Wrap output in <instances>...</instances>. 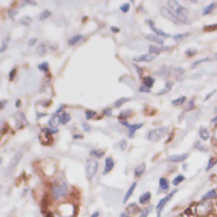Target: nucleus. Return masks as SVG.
Segmentation results:
<instances>
[{
    "label": "nucleus",
    "instance_id": "nucleus-1",
    "mask_svg": "<svg viewBox=\"0 0 217 217\" xmlns=\"http://www.w3.org/2000/svg\"><path fill=\"white\" fill-rule=\"evenodd\" d=\"M167 5L171 9V11L177 16L178 20L180 23H186L189 24V20H188V14H189V10L186 7L181 6L178 1H167Z\"/></svg>",
    "mask_w": 217,
    "mask_h": 217
},
{
    "label": "nucleus",
    "instance_id": "nucleus-2",
    "mask_svg": "<svg viewBox=\"0 0 217 217\" xmlns=\"http://www.w3.org/2000/svg\"><path fill=\"white\" fill-rule=\"evenodd\" d=\"M51 194H52V197L56 198V199L64 197L68 194V185H67V183L63 179H60V178L55 179L53 183H52Z\"/></svg>",
    "mask_w": 217,
    "mask_h": 217
},
{
    "label": "nucleus",
    "instance_id": "nucleus-3",
    "mask_svg": "<svg viewBox=\"0 0 217 217\" xmlns=\"http://www.w3.org/2000/svg\"><path fill=\"white\" fill-rule=\"evenodd\" d=\"M166 133H167V128L166 127H159V128L149 131L148 134H147V139L149 141L156 142V141H159L160 139H163Z\"/></svg>",
    "mask_w": 217,
    "mask_h": 217
},
{
    "label": "nucleus",
    "instance_id": "nucleus-4",
    "mask_svg": "<svg viewBox=\"0 0 217 217\" xmlns=\"http://www.w3.org/2000/svg\"><path fill=\"white\" fill-rule=\"evenodd\" d=\"M97 171V162L94 159H88L85 163V174L88 179H91L96 174Z\"/></svg>",
    "mask_w": 217,
    "mask_h": 217
},
{
    "label": "nucleus",
    "instance_id": "nucleus-5",
    "mask_svg": "<svg viewBox=\"0 0 217 217\" xmlns=\"http://www.w3.org/2000/svg\"><path fill=\"white\" fill-rule=\"evenodd\" d=\"M21 157H23V152H21V151L14 154L13 158H12V159H11V162H10V164H9V167H7V174H9V173H11V172L14 170V167L17 166V164L20 162Z\"/></svg>",
    "mask_w": 217,
    "mask_h": 217
},
{
    "label": "nucleus",
    "instance_id": "nucleus-6",
    "mask_svg": "<svg viewBox=\"0 0 217 217\" xmlns=\"http://www.w3.org/2000/svg\"><path fill=\"white\" fill-rule=\"evenodd\" d=\"M160 12H162V14H163L165 18H167L169 20H171V21H173V23H176V24L180 23V21L178 20L177 16H176L171 10H169L167 7H162V9H160Z\"/></svg>",
    "mask_w": 217,
    "mask_h": 217
},
{
    "label": "nucleus",
    "instance_id": "nucleus-7",
    "mask_svg": "<svg viewBox=\"0 0 217 217\" xmlns=\"http://www.w3.org/2000/svg\"><path fill=\"white\" fill-rule=\"evenodd\" d=\"M121 123H122V125H125V126H127V128H128V137H129V138H133L134 132L138 131V129H140V128L144 126L142 123H137V125H129V123L126 122V121H121Z\"/></svg>",
    "mask_w": 217,
    "mask_h": 217
},
{
    "label": "nucleus",
    "instance_id": "nucleus-8",
    "mask_svg": "<svg viewBox=\"0 0 217 217\" xmlns=\"http://www.w3.org/2000/svg\"><path fill=\"white\" fill-rule=\"evenodd\" d=\"M177 192H178V190H174V191L170 192L167 196H165L164 198H162V199L159 201V203L156 205V209H157V211H160V210L164 208V205H165V204H166V203H167V202H169V201H170V199H171V198L174 196V194H177Z\"/></svg>",
    "mask_w": 217,
    "mask_h": 217
},
{
    "label": "nucleus",
    "instance_id": "nucleus-9",
    "mask_svg": "<svg viewBox=\"0 0 217 217\" xmlns=\"http://www.w3.org/2000/svg\"><path fill=\"white\" fill-rule=\"evenodd\" d=\"M188 158H189V153H184V154H173V156H170L166 160L173 162V163H181Z\"/></svg>",
    "mask_w": 217,
    "mask_h": 217
},
{
    "label": "nucleus",
    "instance_id": "nucleus-10",
    "mask_svg": "<svg viewBox=\"0 0 217 217\" xmlns=\"http://www.w3.org/2000/svg\"><path fill=\"white\" fill-rule=\"evenodd\" d=\"M147 24L149 25V27L152 28V31H153V32L156 33V35H157L158 37H160V38H162V37H165V38L170 37V35H169V33H165L163 30H160V28H158V27H156V26H154V25H153V21H152V20H147Z\"/></svg>",
    "mask_w": 217,
    "mask_h": 217
},
{
    "label": "nucleus",
    "instance_id": "nucleus-11",
    "mask_svg": "<svg viewBox=\"0 0 217 217\" xmlns=\"http://www.w3.org/2000/svg\"><path fill=\"white\" fill-rule=\"evenodd\" d=\"M156 58V55H152V53H145V55H141V56H138V57H134L133 60L134 62H151Z\"/></svg>",
    "mask_w": 217,
    "mask_h": 217
},
{
    "label": "nucleus",
    "instance_id": "nucleus-12",
    "mask_svg": "<svg viewBox=\"0 0 217 217\" xmlns=\"http://www.w3.org/2000/svg\"><path fill=\"white\" fill-rule=\"evenodd\" d=\"M105 164H106V165H105L103 174H108V172H110V171L113 170V167H114L115 163H114V160H113V158H112V157H107V158H106V163H105Z\"/></svg>",
    "mask_w": 217,
    "mask_h": 217
},
{
    "label": "nucleus",
    "instance_id": "nucleus-13",
    "mask_svg": "<svg viewBox=\"0 0 217 217\" xmlns=\"http://www.w3.org/2000/svg\"><path fill=\"white\" fill-rule=\"evenodd\" d=\"M49 126H50V128H56L59 123H60V116L59 115H57V114H55V115H52L50 119H49Z\"/></svg>",
    "mask_w": 217,
    "mask_h": 217
},
{
    "label": "nucleus",
    "instance_id": "nucleus-14",
    "mask_svg": "<svg viewBox=\"0 0 217 217\" xmlns=\"http://www.w3.org/2000/svg\"><path fill=\"white\" fill-rule=\"evenodd\" d=\"M159 188H160V190L164 191V192L169 191V189H170V181H169L167 178L162 177V178L159 179Z\"/></svg>",
    "mask_w": 217,
    "mask_h": 217
},
{
    "label": "nucleus",
    "instance_id": "nucleus-15",
    "mask_svg": "<svg viewBox=\"0 0 217 217\" xmlns=\"http://www.w3.org/2000/svg\"><path fill=\"white\" fill-rule=\"evenodd\" d=\"M16 119H17V122L19 123L20 126H26L27 125V120H26V117H25V114L24 113H21V112H17L16 113Z\"/></svg>",
    "mask_w": 217,
    "mask_h": 217
},
{
    "label": "nucleus",
    "instance_id": "nucleus-16",
    "mask_svg": "<svg viewBox=\"0 0 217 217\" xmlns=\"http://www.w3.org/2000/svg\"><path fill=\"white\" fill-rule=\"evenodd\" d=\"M145 37H146V39H147V41H149V42H154V43L160 44V45H163V44H164L163 38L158 37L157 35H146Z\"/></svg>",
    "mask_w": 217,
    "mask_h": 217
},
{
    "label": "nucleus",
    "instance_id": "nucleus-17",
    "mask_svg": "<svg viewBox=\"0 0 217 217\" xmlns=\"http://www.w3.org/2000/svg\"><path fill=\"white\" fill-rule=\"evenodd\" d=\"M135 188H137V183H133L131 186H129V189H128V191H127V194L125 195V197H123V203H127V201L129 199V197L132 196V194H133V191L135 190Z\"/></svg>",
    "mask_w": 217,
    "mask_h": 217
},
{
    "label": "nucleus",
    "instance_id": "nucleus-18",
    "mask_svg": "<svg viewBox=\"0 0 217 217\" xmlns=\"http://www.w3.org/2000/svg\"><path fill=\"white\" fill-rule=\"evenodd\" d=\"M145 170H146V165H145V164H140V165H138V166L135 167V170H134V176H135L137 178H138V177H140L141 174H144Z\"/></svg>",
    "mask_w": 217,
    "mask_h": 217
},
{
    "label": "nucleus",
    "instance_id": "nucleus-19",
    "mask_svg": "<svg viewBox=\"0 0 217 217\" xmlns=\"http://www.w3.org/2000/svg\"><path fill=\"white\" fill-rule=\"evenodd\" d=\"M216 6H217V3H211V4H209L208 6H205V7L203 9V14L206 16V14L211 13V12L216 9Z\"/></svg>",
    "mask_w": 217,
    "mask_h": 217
},
{
    "label": "nucleus",
    "instance_id": "nucleus-20",
    "mask_svg": "<svg viewBox=\"0 0 217 217\" xmlns=\"http://www.w3.org/2000/svg\"><path fill=\"white\" fill-rule=\"evenodd\" d=\"M82 38H83V36H82V35H75V36H73L71 38H69V39H68V44L73 46V45H75V44H77Z\"/></svg>",
    "mask_w": 217,
    "mask_h": 217
},
{
    "label": "nucleus",
    "instance_id": "nucleus-21",
    "mask_svg": "<svg viewBox=\"0 0 217 217\" xmlns=\"http://www.w3.org/2000/svg\"><path fill=\"white\" fill-rule=\"evenodd\" d=\"M149 199H151V192H145V194H142L141 196H140V198H139V203L140 204H146V203H148L149 202Z\"/></svg>",
    "mask_w": 217,
    "mask_h": 217
},
{
    "label": "nucleus",
    "instance_id": "nucleus-22",
    "mask_svg": "<svg viewBox=\"0 0 217 217\" xmlns=\"http://www.w3.org/2000/svg\"><path fill=\"white\" fill-rule=\"evenodd\" d=\"M148 50H149V53L157 56V55H159V53L162 52V50H164V48H159V46H157V45H149Z\"/></svg>",
    "mask_w": 217,
    "mask_h": 217
},
{
    "label": "nucleus",
    "instance_id": "nucleus-23",
    "mask_svg": "<svg viewBox=\"0 0 217 217\" xmlns=\"http://www.w3.org/2000/svg\"><path fill=\"white\" fill-rule=\"evenodd\" d=\"M199 137H201L202 140H208L209 137H210V134H209V132H208L206 128L201 127V128H199Z\"/></svg>",
    "mask_w": 217,
    "mask_h": 217
},
{
    "label": "nucleus",
    "instance_id": "nucleus-24",
    "mask_svg": "<svg viewBox=\"0 0 217 217\" xmlns=\"http://www.w3.org/2000/svg\"><path fill=\"white\" fill-rule=\"evenodd\" d=\"M70 119H71V116L68 113H62L60 114V123H62V125H65V123H68L70 121Z\"/></svg>",
    "mask_w": 217,
    "mask_h": 217
},
{
    "label": "nucleus",
    "instance_id": "nucleus-25",
    "mask_svg": "<svg viewBox=\"0 0 217 217\" xmlns=\"http://www.w3.org/2000/svg\"><path fill=\"white\" fill-rule=\"evenodd\" d=\"M144 84L147 87V88H152L153 84H154V78L151 77V76H146L144 77Z\"/></svg>",
    "mask_w": 217,
    "mask_h": 217
},
{
    "label": "nucleus",
    "instance_id": "nucleus-26",
    "mask_svg": "<svg viewBox=\"0 0 217 217\" xmlns=\"http://www.w3.org/2000/svg\"><path fill=\"white\" fill-rule=\"evenodd\" d=\"M185 101H186V97H185V96H180V97H178V99H176V100L172 101V106H176V107L181 106Z\"/></svg>",
    "mask_w": 217,
    "mask_h": 217
},
{
    "label": "nucleus",
    "instance_id": "nucleus-27",
    "mask_svg": "<svg viewBox=\"0 0 217 217\" xmlns=\"http://www.w3.org/2000/svg\"><path fill=\"white\" fill-rule=\"evenodd\" d=\"M90 154L91 156H94V157H97V158H102L103 157V154H105V152L102 151V149H92L91 152H90Z\"/></svg>",
    "mask_w": 217,
    "mask_h": 217
},
{
    "label": "nucleus",
    "instance_id": "nucleus-28",
    "mask_svg": "<svg viewBox=\"0 0 217 217\" xmlns=\"http://www.w3.org/2000/svg\"><path fill=\"white\" fill-rule=\"evenodd\" d=\"M185 180V177L183 176V174H178L174 179H173V181H172V184L174 185V186H177V185L179 184V183H181V181H184Z\"/></svg>",
    "mask_w": 217,
    "mask_h": 217
},
{
    "label": "nucleus",
    "instance_id": "nucleus-29",
    "mask_svg": "<svg viewBox=\"0 0 217 217\" xmlns=\"http://www.w3.org/2000/svg\"><path fill=\"white\" fill-rule=\"evenodd\" d=\"M37 53H38L39 56H44V55L46 53V46H45V44H41V45L38 46Z\"/></svg>",
    "mask_w": 217,
    "mask_h": 217
},
{
    "label": "nucleus",
    "instance_id": "nucleus-30",
    "mask_svg": "<svg viewBox=\"0 0 217 217\" xmlns=\"http://www.w3.org/2000/svg\"><path fill=\"white\" fill-rule=\"evenodd\" d=\"M216 197V191L215 190H210L209 192H206V195L203 196V201H206L209 198H215Z\"/></svg>",
    "mask_w": 217,
    "mask_h": 217
},
{
    "label": "nucleus",
    "instance_id": "nucleus-31",
    "mask_svg": "<svg viewBox=\"0 0 217 217\" xmlns=\"http://www.w3.org/2000/svg\"><path fill=\"white\" fill-rule=\"evenodd\" d=\"M38 69L41 71H43V73H46L49 70V63H48V62H43V63H41L38 65Z\"/></svg>",
    "mask_w": 217,
    "mask_h": 217
},
{
    "label": "nucleus",
    "instance_id": "nucleus-32",
    "mask_svg": "<svg viewBox=\"0 0 217 217\" xmlns=\"http://www.w3.org/2000/svg\"><path fill=\"white\" fill-rule=\"evenodd\" d=\"M127 101H128V99H126V97H121V99H119L117 101H115L114 106H115L116 108H120V107H121L123 103H125V102H127Z\"/></svg>",
    "mask_w": 217,
    "mask_h": 217
},
{
    "label": "nucleus",
    "instance_id": "nucleus-33",
    "mask_svg": "<svg viewBox=\"0 0 217 217\" xmlns=\"http://www.w3.org/2000/svg\"><path fill=\"white\" fill-rule=\"evenodd\" d=\"M129 7H131V5H129L128 3H125V4H122V5L120 6V11L123 12V13H127V12L129 11Z\"/></svg>",
    "mask_w": 217,
    "mask_h": 217
},
{
    "label": "nucleus",
    "instance_id": "nucleus-34",
    "mask_svg": "<svg viewBox=\"0 0 217 217\" xmlns=\"http://www.w3.org/2000/svg\"><path fill=\"white\" fill-rule=\"evenodd\" d=\"M51 16V12L50 11H48V10H44L43 12H42V14L39 16V20H45L48 17H50Z\"/></svg>",
    "mask_w": 217,
    "mask_h": 217
},
{
    "label": "nucleus",
    "instance_id": "nucleus-35",
    "mask_svg": "<svg viewBox=\"0 0 217 217\" xmlns=\"http://www.w3.org/2000/svg\"><path fill=\"white\" fill-rule=\"evenodd\" d=\"M189 36H190V33H184V35H176V36H173V39H174L176 42H179V41H181V39H184V38L189 37Z\"/></svg>",
    "mask_w": 217,
    "mask_h": 217
},
{
    "label": "nucleus",
    "instance_id": "nucleus-36",
    "mask_svg": "<svg viewBox=\"0 0 217 217\" xmlns=\"http://www.w3.org/2000/svg\"><path fill=\"white\" fill-rule=\"evenodd\" d=\"M127 211H129L132 213H135L137 211H139V208L137 206V204H131V205L127 206Z\"/></svg>",
    "mask_w": 217,
    "mask_h": 217
},
{
    "label": "nucleus",
    "instance_id": "nucleus-37",
    "mask_svg": "<svg viewBox=\"0 0 217 217\" xmlns=\"http://www.w3.org/2000/svg\"><path fill=\"white\" fill-rule=\"evenodd\" d=\"M95 115H96V112H94V110H85V119H88V120L95 117Z\"/></svg>",
    "mask_w": 217,
    "mask_h": 217
},
{
    "label": "nucleus",
    "instance_id": "nucleus-38",
    "mask_svg": "<svg viewBox=\"0 0 217 217\" xmlns=\"http://www.w3.org/2000/svg\"><path fill=\"white\" fill-rule=\"evenodd\" d=\"M21 24H23V25H25V26H30V24H31V19H30V17H24V18L21 19Z\"/></svg>",
    "mask_w": 217,
    "mask_h": 217
},
{
    "label": "nucleus",
    "instance_id": "nucleus-39",
    "mask_svg": "<svg viewBox=\"0 0 217 217\" xmlns=\"http://www.w3.org/2000/svg\"><path fill=\"white\" fill-rule=\"evenodd\" d=\"M152 209H153L152 206H148V208H147L146 210H144V211L141 212V215H140L139 217H147V216H148V213L151 212V210H152Z\"/></svg>",
    "mask_w": 217,
    "mask_h": 217
},
{
    "label": "nucleus",
    "instance_id": "nucleus-40",
    "mask_svg": "<svg viewBox=\"0 0 217 217\" xmlns=\"http://www.w3.org/2000/svg\"><path fill=\"white\" fill-rule=\"evenodd\" d=\"M185 55H186L188 57H192L196 55V50H192V49H188L186 51H185Z\"/></svg>",
    "mask_w": 217,
    "mask_h": 217
},
{
    "label": "nucleus",
    "instance_id": "nucleus-41",
    "mask_svg": "<svg viewBox=\"0 0 217 217\" xmlns=\"http://www.w3.org/2000/svg\"><path fill=\"white\" fill-rule=\"evenodd\" d=\"M119 146H120L121 151H125L126 149V146H127V141L126 140H121L120 144H119Z\"/></svg>",
    "mask_w": 217,
    "mask_h": 217
},
{
    "label": "nucleus",
    "instance_id": "nucleus-42",
    "mask_svg": "<svg viewBox=\"0 0 217 217\" xmlns=\"http://www.w3.org/2000/svg\"><path fill=\"white\" fill-rule=\"evenodd\" d=\"M139 91H140V92H149L151 90H149V88H147L145 84H142V85L139 88Z\"/></svg>",
    "mask_w": 217,
    "mask_h": 217
},
{
    "label": "nucleus",
    "instance_id": "nucleus-43",
    "mask_svg": "<svg viewBox=\"0 0 217 217\" xmlns=\"http://www.w3.org/2000/svg\"><path fill=\"white\" fill-rule=\"evenodd\" d=\"M215 164H216V159H212V158H211V159L209 160V164H208V166H206V170L209 171V170H210Z\"/></svg>",
    "mask_w": 217,
    "mask_h": 217
},
{
    "label": "nucleus",
    "instance_id": "nucleus-44",
    "mask_svg": "<svg viewBox=\"0 0 217 217\" xmlns=\"http://www.w3.org/2000/svg\"><path fill=\"white\" fill-rule=\"evenodd\" d=\"M172 84H173L172 82H167V83H166V88H165V90H163V91H160V92H159V94H163V92H167V91L170 90V88L172 87Z\"/></svg>",
    "mask_w": 217,
    "mask_h": 217
},
{
    "label": "nucleus",
    "instance_id": "nucleus-45",
    "mask_svg": "<svg viewBox=\"0 0 217 217\" xmlns=\"http://www.w3.org/2000/svg\"><path fill=\"white\" fill-rule=\"evenodd\" d=\"M16 74H17V70L16 69H12L11 71H10V75H9V77H10V80L12 81L14 77H16Z\"/></svg>",
    "mask_w": 217,
    "mask_h": 217
},
{
    "label": "nucleus",
    "instance_id": "nucleus-46",
    "mask_svg": "<svg viewBox=\"0 0 217 217\" xmlns=\"http://www.w3.org/2000/svg\"><path fill=\"white\" fill-rule=\"evenodd\" d=\"M7 41H9V38H6V39L4 41L3 45H1V49H0V51H1V52H4V51L6 50V46H7Z\"/></svg>",
    "mask_w": 217,
    "mask_h": 217
},
{
    "label": "nucleus",
    "instance_id": "nucleus-47",
    "mask_svg": "<svg viewBox=\"0 0 217 217\" xmlns=\"http://www.w3.org/2000/svg\"><path fill=\"white\" fill-rule=\"evenodd\" d=\"M36 42H37V38H31V39L28 41L27 45H28V46H32V45H35V44H36Z\"/></svg>",
    "mask_w": 217,
    "mask_h": 217
},
{
    "label": "nucleus",
    "instance_id": "nucleus-48",
    "mask_svg": "<svg viewBox=\"0 0 217 217\" xmlns=\"http://www.w3.org/2000/svg\"><path fill=\"white\" fill-rule=\"evenodd\" d=\"M82 126H83V129H84L85 132H89V131H90V126L88 125L87 122H83V123H82Z\"/></svg>",
    "mask_w": 217,
    "mask_h": 217
},
{
    "label": "nucleus",
    "instance_id": "nucleus-49",
    "mask_svg": "<svg viewBox=\"0 0 217 217\" xmlns=\"http://www.w3.org/2000/svg\"><path fill=\"white\" fill-rule=\"evenodd\" d=\"M103 114H105V115L110 116V115H112V109H110V108H106V109H103Z\"/></svg>",
    "mask_w": 217,
    "mask_h": 217
},
{
    "label": "nucleus",
    "instance_id": "nucleus-50",
    "mask_svg": "<svg viewBox=\"0 0 217 217\" xmlns=\"http://www.w3.org/2000/svg\"><path fill=\"white\" fill-rule=\"evenodd\" d=\"M215 92H216V90H212L211 92H209V94H208V95L205 96V101H206V100H209V99H210V97H211V96H212V95L215 94Z\"/></svg>",
    "mask_w": 217,
    "mask_h": 217
},
{
    "label": "nucleus",
    "instance_id": "nucleus-51",
    "mask_svg": "<svg viewBox=\"0 0 217 217\" xmlns=\"http://www.w3.org/2000/svg\"><path fill=\"white\" fill-rule=\"evenodd\" d=\"M110 31H113L114 33H117L119 31H120V28H119V27H115V26H112V27H110Z\"/></svg>",
    "mask_w": 217,
    "mask_h": 217
},
{
    "label": "nucleus",
    "instance_id": "nucleus-52",
    "mask_svg": "<svg viewBox=\"0 0 217 217\" xmlns=\"http://www.w3.org/2000/svg\"><path fill=\"white\" fill-rule=\"evenodd\" d=\"M16 14H17V11H10V17L11 18H14Z\"/></svg>",
    "mask_w": 217,
    "mask_h": 217
},
{
    "label": "nucleus",
    "instance_id": "nucleus-53",
    "mask_svg": "<svg viewBox=\"0 0 217 217\" xmlns=\"http://www.w3.org/2000/svg\"><path fill=\"white\" fill-rule=\"evenodd\" d=\"M215 28H217V25H211V26H206L205 27V30H215Z\"/></svg>",
    "mask_w": 217,
    "mask_h": 217
},
{
    "label": "nucleus",
    "instance_id": "nucleus-54",
    "mask_svg": "<svg viewBox=\"0 0 217 217\" xmlns=\"http://www.w3.org/2000/svg\"><path fill=\"white\" fill-rule=\"evenodd\" d=\"M6 103H7V101H6V100L1 101V103H0V107H1V109H4V107L6 106Z\"/></svg>",
    "mask_w": 217,
    "mask_h": 217
},
{
    "label": "nucleus",
    "instance_id": "nucleus-55",
    "mask_svg": "<svg viewBox=\"0 0 217 217\" xmlns=\"http://www.w3.org/2000/svg\"><path fill=\"white\" fill-rule=\"evenodd\" d=\"M120 217H132V216H129L127 212H122V213L120 215Z\"/></svg>",
    "mask_w": 217,
    "mask_h": 217
},
{
    "label": "nucleus",
    "instance_id": "nucleus-56",
    "mask_svg": "<svg viewBox=\"0 0 217 217\" xmlns=\"http://www.w3.org/2000/svg\"><path fill=\"white\" fill-rule=\"evenodd\" d=\"M25 3H26V4H28V5H35V6L37 5V3H36V1H27V0H26Z\"/></svg>",
    "mask_w": 217,
    "mask_h": 217
},
{
    "label": "nucleus",
    "instance_id": "nucleus-57",
    "mask_svg": "<svg viewBox=\"0 0 217 217\" xmlns=\"http://www.w3.org/2000/svg\"><path fill=\"white\" fill-rule=\"evenodd\" d=\"M99 216H100V212H99V211H96V212H94V213H92L90 217H99Z\"/></svg>",
    "mask_w": 217,
    "mask_h": 217
},
{
    "label": "nucleus",
    "instance_id": "nucleus-58",
    "mask_svg": "<svg viewBox=\"0 0 217 217\" xmlns=\"http://www.w3.org/2000/svg\"><path fill=\"white\" fill-rule=\"evenodd\" d=\"M63 107H64V106H63V105H62V106H60V107H59V108H58V109L56 110V114H58V113H59V112H60L62 109H63Z\"/></svg>",
    "mask_w": 217,
    "mask_h": 217
},
{
    "label": "nucleus",
    "instance_id": "nucleus-59",
    "mask_svg": "<svg viewBox=\"0 0 217 217\" xmlns=\"http://www.w3.org/2000/svg\"><path fill=\"white\" fill-rule=\"evenodd\" d=\"M74 138H75V139H78V138H82V135H81V134H80V135H74Z\"/></svg>",
    "mask_w": 217,
    "mask_h": 217
},
{
    "label": "nucleus",
    "instance_id": "nucleus-60",
    "mask_svg": "<svg viewBox=\"0 0 217 217\" xmlns=\"http://www.w3.org/2000/svg\"><path fill=\"white\" fill-rule=\"evenodd\" d=\"M186 165H188V164H184V165H183V169H184V170H186V169H188V166H186Z\"/></svg>",
    "mask_w": 217,
    "mask_h": 217
},
{
    "label": "nucleus",
    "instance_id": "nucleus-61",
    "mask_svg": "<svg viewBox=\"0 0 217 217\" xmlns=\"http://www.w3.org/2000/svg\"><path fill=\"white\" fill-rule=\"evenodd\" d=\"M16 105H17V107H19V106H20V100H18V101H17V103H16Z\"/></svg>",
    "mask_w": 217,
    "mask_h": 217
},
{
    "label": "nucleus",
    "instance_id": "nucleus-62",
    "mask_svg": "<svg viewBox=\"0 0 217 217\" xmlns=\"http://www.w3.org/2000/svg\"><path fill=\"white\" fill-rule=\"evenodd\" d=\"M216 121H217V116H216V117H213V119L211 120V122H216Z\"/></svg>",
    "mask_w": 217,
    "mask_h": 217
},
{
    "label": "nucleus",
    "instance_id": "nucleus-63",
    "mask_svg": "<svg viewBox=\"0 0 217 217\" xmlns=\"http://www.w3.org/2000/svg\"><path fill=\"white\" fill-rule=\"evenodd\" d=\"M157 215H158L157 217H160V211H158V212H157Z\"/></svg>",
    "mask_w": 217,
    "mask_h": 217
},
{
    "label": "nucleus",
    "instance_id": "nucleus-64",
    "mask_svg": "<svg viewBox=\"0 0 217 217\" xmlns=\"http://www.w3.org/2000/svg\"><path fill=\"white\" fill-rule=\"evenodd\" d=\"M215 112H216V113H217V108H216V109H215Z\"/></svg>",
    "mask_w": 217,
    "mask_h": 217
}]
</instances>
